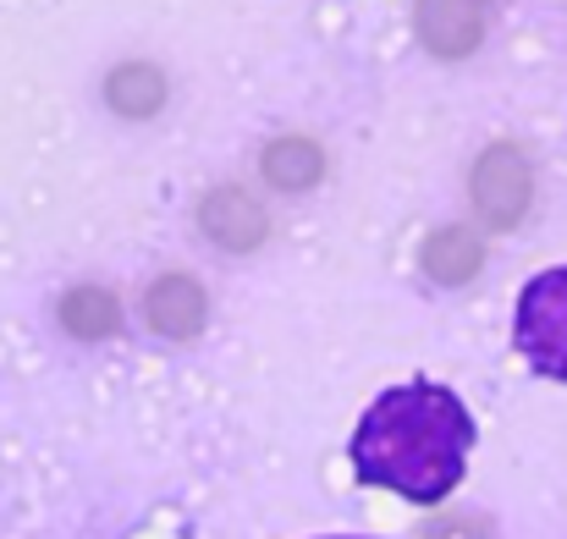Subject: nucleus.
I'll use <instances>...</instances> for the list:
<instances>
[{"label":"nucleus","mask_w":567,"mask_h":539,"mask_svg":"<svg viewBox=\"0 0 567 539\" xmlns=\"http://www.w3.org/2000/svg\"><path fill=\"white\" fill-rule=\"evenodd\" d=\"M468 452H474L468 407L457 402V391L430 385V380H408L375 396L353 435L359 479L385 485L424 507L457 490Z\"/></svg>","instance_id":"1"},{"label":"nucleus","mask_w":567,"mask_h":539,"mask_svg":"<svg viewBox=\"0 0 567 539\" xmlns=\"http://www.w3.org/2000/svg\"><path fill=\"white\" fill-rule=\"evenodd\" d=\"M513 342H518V353L529 359L535 374L567 380V265L540 270V276L518 292Z\"/></svg>","instance_id":"2"},{"label":"nucleus","mask_w":567,"mask_h":539,"mask_svg":"<svg viewBox=\"0 0 567 539\" xmlns=\"http://www.w3.org/2000/svg\"><path fill=\"white\" fill-rule=\"evenodd\" d=\"M529 193H535L529 160H524L513 144H496V149L480 155V166H474V204H480V215H485L496 231H507V226L524 220Z\"/></svg>","instance_id":"3"},{"label":"nucleus","mask_w":567,"mask_h":539,"mask_svg":"<svg viewBox=\"0 0 567 539\" xmlns=\"http://www.w3.org/2000/svg\"><path fill=\"white\" fill-rule=\"evenodd\" d=\"M419 33L435 55H468L485 33V0H424Z\"/></svg>","instance_id":"4"},{"label":"nucleus","mask_w":567,"mask_h":539,"mask_svg":"<svg viewBox=\"0 0 567 539\" xmlns=\"http://www.w3.org/2000/svg\"><path fill=\"white\" fill-rule=\"evenodd\" d=\"M204 231H209L215 242H226V248H254V242L265 237V209H259L248 193H237V187L209 193V204H204Z\"/></svg>","instance_id":"5"},{"label":"nucleus","mask_w":567,"mask_h":539,"mask_svg":"<svg viewBox=\"0 0 567 539\" xmlns=\"http://www.w3.org/2000/svg\"><path fill=\"white\" fill-rule=\"evenodd\" d=\"M144 314H150V325L161 336H193L204 325V292H198V281H188V276H166V281H155Z\"/></svg>","instance_id":"6"},{"label":"nucleus","mask_w":567,"mask_h":539,"mask_svg":"<svg viewBox=\"0 0 567 539\" xmlns=\"http://www.w3.org/2000/svg\"><path fill=\"white\" fill-rule=\"evenodd\" d=\"M480 237L474 231H463V226H446V231H435L430 242H424V270L435 276V281H446V287H457V281H468L474 270H480Z\"/></svg>","instance_id":"7"},{"label":"nucleus","mask_w":567,"mask_h":539,"mask_svg":"<svg viewBox=\"0 0 567 539\" xmlns=\"http://www.w3.org/2000/svg\"><path fill=\"white\" fill-rule=\"evenodd\" d=\"M265 177L276 182V187H287V193H298V187H309V182L320 177V149L303 144V138H281L265 155Z\"/></svg>","instance_id":"8"},{"label":"nucleus","mask_w":567,"mask_h":539,"mask_svg":"<svg viewBox=\"0 0 567 539\" xmlns=\"http://www.w3.org/2000/svg\"><path fill=\"white\" fill-rule=\"evenodd\" d=\"M161 77L150 72V66H122L116 77H111V105L122 111V116H150L155 105H161Z\"/></svg>","instance_id":"9"},{"label":"nucleus","mask_w":567,"mask_h":539,"mask_svg":"<svg viewBox=\"0 0 567 539\" xmlns=\"http://www.w3.org/2000/svg\"><path fill=\"white\" fill-rule=\"evenodd\" d=\"M61 320L78 336H111L116 331V303H111V292H72L66 309H61Z\"/></svg>","instance_id":"10"}]
</instances>
